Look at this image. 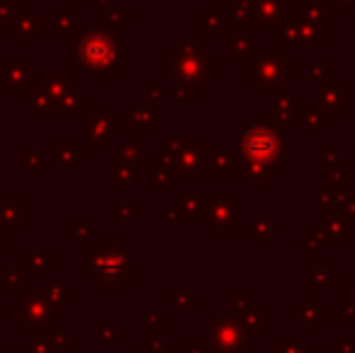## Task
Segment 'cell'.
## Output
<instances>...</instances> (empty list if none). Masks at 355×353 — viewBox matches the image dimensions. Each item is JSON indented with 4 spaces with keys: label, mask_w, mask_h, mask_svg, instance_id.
I'll use <instances>...</instances> for the list:
<instances>
[{
    "label": "cell",
    "mask_w": 355,
    "mask_h": 353,
    "mask_svg": "<svg viewBox=\"0 0 355 353\" xmlns=\"http://www.w3.org/2000/svg\"><path fill=\"white\" fill-rule=\"evenodd\" d=\"M3 78H5V61H0V87H3Z\"/></svg>",
    "instance_id": "cb8c5ba5"
},
{
    "label": "cell",
    "mask_w": 355,
    "mask_h": 353,
    "mask_svg": "<svg viewBox=\"0 0 355 353\" xmlns=\"http://www.w3.org/2000/svg\"><path fill=\"white\" fill-rule=\"evenodd\" d=\"M97 334H99V346H119V341H121L119 329L112 325H99Z\"/></svg>",
    "instance_id": "d6986e66"
},
{
    "label": "cell",
    "mask_w": 355,
    "mask_h": 353,
    "mask_svg": "<svg viewBox=\"0 0 355 353\" xmlns=\"http://www.w3.org/2000/svg\"><path fill=\"white\" fill-rule=\"evenodd\" d=\"M85 3H87L89 8H92V5L94 8H102V5H107V0H85Z\"/></svg>",
    "instance_id": "603a6c76"
},
{
    "label": "cell",
    "mask_w": 355,
    "mask_h": 353,
    "mask_svg": "<svg viewBox=\"0 0 355 353\" xmlns=\"http://www.w3.org/2000/svg\"><path fill=\"white\" fill-rule=\"evenodd\" d=\"M53 114H61V117H83V114H87V97L83 92L68 94V97L58 99L53 104Z\"/></svg>",
    "instance_id": "9a60e30c"
},
{
    "label": "cell",
    "mask_w": 355,
    "mask_h": 353,
    "mask_svg": "<svg viewBox=\"0 0 355 353\" xmlns=\"http://www.w3.org/2000/svg\"><path fill=\"white\" fill-rule=\"evenodd\" d=\"M19 257H22V268H27L37 281H42L44 273H46L49 268H53V264H56V252H53L51 247H44V250L24 247V250L19 252Z\"/></svg>",
    "instance_id": "52a82bcc"
},
{
    "label": "cell",
    "mask_w": 355,
    "mask_h": 353,
    "mask_svg": "<svg viewBox=\"0 0 355 353\" xmlns=\"http://www.w3.org/2000/svg\"><path fill=\"white\" fill-rule=\"evenodd\" d=\"M8 255H10V237L5 235V232H0V261Z\"/></svg>",
    "instance_id": "7402d4cb"
},
{
    "label": "cell",
    "mask_w": 355,
    "mask_h": 353,
    "mask_svg": "<svg viewBox=\"0 0 355 353\" xmlns=\"http://www.w3.org/2000/svg\"><path fill=\"white\" fill-rule=\"evenodd\" d=\"M0 92H3V87H0Z\"/></svg>",
    "instance_id": "d4e9b609"
},
{
    "label": "cell",
    "mask_w": 355,
    "mask_h": 353,
    "mask_svg": "<svg viewBox=\"0 0 355 353\" xmlns=\"http://www.w3.org/2000/svg\"><path fill=\"white\" fill-rule=\"evenodd\" d=\"M119 121H121V117H112L109 109L104 104H99L97 117L87 123V131H85L87 146H109L112 138L119 136Z\"/></svg>",
    "instance_id": "5b68a950"
},
{
    "label": "cell",
    "mask_w": 355,
    "mask_h": 353,
    "mask_svg": "<svg viewBox=\"0 0 355 353\" xmlns=\"http://www.w3.org/2000/svg\"><path fill=\"white\" fill-rule=\"evenodd\" d=\"M87 281L99 291H128L131 288V252L119 245V237H97L87 250Z\"/></svg>",
    "instance_id": "7a4b0ae2"
},
{
    "label": "cell",
    "mask_w": 355,
    "mask_h": 353,
    "mask_svg": "<svg viewBox=\"0 0 355 353\" xmlns=\"http://www.w3.org/2000/svg\"><path fill=\"white\" fill-rule=\"evenodd\" d=\"M22 104H27L34 114H44V112H53V97L49 94V89L44 87V83H29L27 87L19 92Z\"/></svg>",
    "instance_id": "30bf717a"
},
{
    "label": "cell",
    "mask_w": 355,
    "mask_h": 353,
    "mask_svg": "<svg viewBox=\"0 0 355 353\" xmlns=\"http://www.w3.org/2000/svg\"><path fill=\"white\" fill-rule=\"evenodd\" d=\"M19 160H22L24 170H34V172H42L44 170V155H42V150H32V148H24L22 155H19Z\"/></svg>",
    "instance_id": "e0dca14e"
},
{
    "label": "cell",
    "mask_w": 355,
    "mask_h": 353,
    "mask_svg": "<svg viewBox=\"0 0 355 353\" xmlns=\"http://www.w3.org/2000/svg\"><path fill=\"white\" fill-rule=\"evenodd\" d=\"M87 150L78 148V141L71 136H58L56 138V167L58 170H68L75 165V160H85Z\"/></svg>",
    "instance_id": "8fae6325"
},
{
    "label": "cell",
    "mask_w": 355,
    "mask_h": 353,
    "mask_svg": "<svg viewBox=\"0 0 355 353\" xmlns=\"http://www.w3.org/2000/svg\"><path fill=\"white\" fill-rule=\"evenodd\" d=\"M109 213H114L121 223H128L136 213H141V206L128 208V206H119V203H114V206H109Z\"/></svg>",
    "instance_id": "ffe728a7"
},
{
    "label": "cell",
    "mask_w": 355,
    "mask_h": 353,
    "mask_svg": "<svg viewBox=\"0 0 355 353\" xmlns=\"http://www.w3.org/2000/svg\"><path fill=\"white\" fill-rule=\"evenodd\" d=\"M44 87L53 97V102L75 92V73L71 71H46L44 73Z\"/></svg>",
    "instance_id": "9c48e42d"
},
{
    "label": "cell",
    "mask_w": 355,
    "mask_h": 353,
    "mask_svg": "<svg viewBox=\"0 0 355 353\" xmlns=\"http://www.w3.org/2000/svg\"><path fill=\"white\" fill-rule=\"evenodd\" d=\"M10 322L22 329L27 336H61L63 332V312H56L51 302L37 293H22L17 302L10 305Z\"/></svg>",
    "instance_id": "3957f363"
},
{
    "label": "cell",
    "mask_w": 355,
    "mask_h": 353,
    "mask_svg": "<svg viewBox=\"0 0 355 353\" xmlns=\"http://www.w3.org/2000/svg\"><path fill=\"white\" fill-rule=\"evenodd\" d=\"M66 235H68V237H73L75 245H78V247H87V245H89V240L99 235V227H97V225H92V223H89L87 218H85L83 213H80V216L73 221V225H68V227H66Z\"/></svg>",
    "instance_id": "5bb4252c"
},
{
    "label": "cell",
    "mask_w": 355,
    "mask_h": 353,
    "mask_svg": "<svg viewBox=\"0 0 355 353\" xmlns=\"http://www.w3.org/2000/svg\"><path fill=\"white\" fill-rule=\"evenodd\" d=\"M97 24L102 29H109V32H116V29H123L131 24V8H112V5H102L97 8Z\"/></svg>",
    "instance_id": "7c38bea8"
},
{
    "label": "cell",
    "mask_w": 355,
    "mask_h": 353,
    "mask_svg": "<svg viewBox=\"0 0 355 353\" xmlns=\"http://www.w3.org/2000/svg\"><path fill=\"white\" fill-rule=\"evenodd\" d=\"M10 34L17 39L22 49H32V44L44 34V19L29 5H17L10 22Z\"/></svg>",
    "instance_id": "277c9868"
},
{
    "label": "cell",
    "mask_w": 355,
    "mask_h": 353,
    "mask_svg": "<svg viewBox=\"0 0 355 353\" xmlns=\"http://www.w3.org/2000/svg\"><path fill=\"white\" fill-rule=\"evenodd\" d=\"M0 232L8 237L22 232V206L17 191H0Z\"/></svg>",
    "instance_id": "8992f818"
},
{
    "label": "cell",
    "mask_w": 355,
    "mask_h": 353,
    "mask_svg": "<svg viewBox=\"0 0 355 353\" xmlns=\"http://www.w3.org/2000/svg\"><path fill=\"white\" fill-rule=\"evenodd\" d=\"M32 83V61H5L3 92H22Z\"/></svg>",
    "instance_id": "ba28073f"
},
{
    "label": "cell",
    "mask_w": 355,
    "mask_h": 353,
    "mask_svg": "<svg viewBox=\"0 0 355 353\" xmlns=\"http://www.w3.org/2000/svg\"><path fill=\"white\" fill-rule=\"evenodd\" d=\"M75 58L78 71H89L102 83L119 80V61L131 58V51H121L116 32L109 29H80L75 37Z\"/></svg>",
    "instance_id": "6da1fadb"
},
{
    "label": "cell",
    "mask_w": 355,
    "mask_h": 353,
    "mask_svg": "<svg viewBox=\"0 0 355 353\" xmlns=\"http://www.w3.org/2000/svg\"><path fill=\"white\" fill-rule=\"evenodd\" d=\"M22 283V271L19 268H0V291H12Z\"/></svg>",
    "instance_id": "ac0fdd59"
},
{
    "label": "cell",
    "mask_w": 355,
    "mask_h": 353,
    "mask_svg": "<svg viewBox=\"0 0 355 353\" xmlns=\"http://www.w3.org/2000/svg\"><path fill=\"white\" fill-rule=\"evenodd\" d=\"M78 12L73 5H56L53 8V34L58 39H73L78 37Z\"/></svg>",
    "instance_id": "4fadbf2b"
},
{
    "label": "cell",
    "mask_w": 355,
    "mask_h": 353,
    "mask_svg": "<svg viewBox=\"0 0 355 353\" xmlns=\"http://www.w3.org/2000/svg\"><path fill=\"white\" fill-rule=\"evenodd\" d=\"M42 293H44V298L51 302V307L56 312H61L63 305H68V302H75V291H68L66 283H61V281L46 283Z\"/></svg>",
    "instance_id": "2e32d148"
},
{
    "label": "cell",
    "mask_w": 355,
    "mask_h": 353,
    "mask_svg": "<svg viewBox=\"0 0 355 353\" xmlns=\"http://www.w3.org/2000/svg\"><path fill=\"white\" fill-rule=\"evenodd\" d=\"M15 8H17V5H15L12 0H0V27H10Z\"/></svg>",
    "instance_id": "44dd1931"
}]
</instances>
